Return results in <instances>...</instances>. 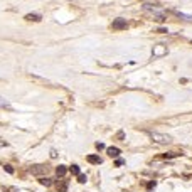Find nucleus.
Returning a JSON list of instances; mask_svg holds the SVG:
<instances>
[{"mask_svg":"<svg viewBox=\"0 0 192 192\" xmlns=\"http://www.w3.org/2000/svg\"><path fill=\"white\" fill-rule=\"evenodd\" d=\"M150 138L158 145H167L172 142V137L170 135H165V133H158V131H148Z\"/></svg>","mask_w":192,"mask_h":192,"instance_id":"nucleus-1","label":"nucleus"},{"mask_svg":"<svg viewBox=\"0 0 192 192\" xmlns=\"http://www.w3.org/2000/svg\"><path fill=\"white\" fill-rule=\"evenodd\" d=\"M111 27L115 29V30H121V29H126L128 27V22H126V19H115V20L111 22Z\"/></svg>","mask_w":192,"mask_h":192,"instance_id":"nucleus-2","label":"nucleus"},{"mask_svg":"<svg viewBox=\"0 0 192 192\" xmlns=\"http://www.w3.org/2000/svg\"><path fill=\"white\" fill-rule=\"evenodd\" d=\"M152 54H153V57H162V56H165L167 54V46H164V44L155 46L153 51H152Z\"/></svg>","mask_w":192,"mask_h":192,"instance_id":"nucleus-3","label":"nucleus"},{"mask_svg":"<svg viewBox=\"0 0 192 192\" xmlns=\"http://www.w3.org/2000/svg\"><path fill=\"white\" fill-rule=\"evenodd\" d=\"M30 172H32L34 175L47 174V172H49V167H47V165H32V167H30Z\"/></svg>","mask_w":192,"mask_h":192,"instance_id":"nucleus-4","label":"nucleus"},{"mask_svg":"<svg viewBox=\"0 0 192 192\" xmlns=\"http://www.w3.org/2000/svg\"><path fill=\"white\" fill-rule=\"evenodd\" d=\"M106 153L110 155V157H120V153H121V150L120 148H116V147H110V148H106Z\"/></svg>","mask_w":192,"mask_h":192,"instance_id":"nucleus-5","label":"nucleus"},{"mask_svg":"<svg viewBox=\"0 0 192 192\" xmlns=\"http://www.w3.org/2000/svg\"><path fill=\"white\" fill-rule=\"evenodd\" d=\"M41 15L39 14H27L25 15V20H29V22H41Z\"/></svg>","mask_w":192,"mask_h":192,"instance_id":"nucleus-6","label":"nucleus"},{"mask_svg":"<svg viewBox=\"0 0 192 192\" xmlns=\"http://www.w3.org/2000/svg\"><path fill=\"white\" fill-rule=\"evenodd\" d=\"M66 172H68V167H66V165H59V167L56 169L57 177H64V175H66Z\"/></svg>","mask_w":192,"mask_h":192,"instance_id":"nucleus-7","label":"nucleus"},{"mask_svg":"<svg viewBox=\"0 0 192 192\" xmlns=\"http://www.w3.org/2000/svg\"><path fill=\"white\" fill-rule=\"evenodd\" d=\"M86 160H88L89 164H101V162H103V160H101V158L98 157V155H88V158H86Z\"/></svg>","mask_w":192,"mask_h":192,"instance_id":"nucleus-8","label":"nucleus"},{"mask_svg":"<svg viewBox=\"0 0 192 192\" xmlns=\"http://www.w3.org/2000/svg\"><path fill=\"white\" fill-rule=\"evenodd\" d=\"M69 170H71V174H73V175H76V177L81 174V170H79V165H71V167H69Z\"/></svg>","mask_w":192,"mask_h":192,"instance_id":"nucleus-9","label":"nucleus"},{"mask_svg":"<svg viewBox=\"0 0 192 192\" xmlns=\"http://www.w3.org/2000/svg\"><path fill=\"white\" fill-rule=\"evenodd\" d=\"M39 182H41L42 185H46V187H49V185L52 184V182H51V179H47V177H41V179H39Z\"/></svg>","mask_w":192,"mask_h":192,"instance_id":"nucleus-10","label":"nucleus"},{"mask_svg":"<svg viewBox=\"0 0 192 192\" xmlns=\"http://www.w3.org/2000/svg\"><path fill=\"white\" fill-rule=\"evenodd\" d=\"M175 14L180 17V19H184V20H189V22H192V15H185V14H182V12H175Z\"/></svg>","mask_w":192,"mask_h":192,"instance_id":"nucleus-11","label":"nucleus"},{"mask_svg":"<svg viewBox=\"0 0 192 192\" xmlns=\"http://www.w3.org/2000/svg\"><path fill=\"white\" fill-rule=\"evenodd\" d=\"M179 155H182V153H177V152H170V153H165L164 157H165V158H172V157H179Z\"/></svg>","mask_w":192,"mask_h":192,"instance_id":"nucleus-12","label":"nucleus"},{"mask_svg":"<svg viewBox=\"0 0 192 192\" xmlns=\"http://www.w3.org/2000/svg\"><path fill=\"white\" fill-rule=\"evenodd\" d=\"M86 180H88V179H86V175H84V174H79V175H78V182H79V184H84Z\"/></svg>","mask_w":192,"mask_h":192,"instance_id":"nucleus-13","label":"nucleus"},{"mask_svg":"<svg viewBox=\"0 0 192 192\" xmlns=\"http://www.w3.org/2000/svg\"><path fill=\"white\" fill-rule=\"evenodd\" d=\"M95 147L98 148V150H103V148H104V143H101V142H96Z\"/></svg>","mask_w":192,"mask_h":192,"instance_id":"nucleus-14","label":"nucleus"},{"mask_svg":"<svg viewBox=\"0 0 192 192\" xmlns=\"http://www.w3.org/2000/svg\"><path fill=\"white\" fill-rule=\"evenodd\" d=\"M59 191L66 192V191H68V184H61V185H59Z\"/></svg>","mask_w":192,"mask_h":192,"instance_id":"nucleus-15","label":"nucleus"},{"mask_svg":"<svg viewBox=\"0 0 192 192\" xmlns=\"http://www.w3.org/2000/svg\"><path fill=\"white\" fill-rule=\"evenodd\" d=\"M4 169H5V170H7L8 174H14V169H12V165H5Z\"/></svg>","mask_w":192,"mask_h":192,"instance_id":"nucleus-16","label":"nucleus"},{"mask_svg":"<svg viewBox=\"0 0 192 192\" xmlns=\"http://www.w3.org/2000/svg\"><path fill=\"white\" fill-rule=\"evenodd\" d=\"M123 164H125V160H123V158H118L116 162H115V165H116V167H120V165H123Z\"/></svg>","mask_w":192,"mask_h":192,"instance_id":"nucleus-17","label":"nucleus"},{"mask_svg":"<svg viewBox=\"0 0 192 192\" xmlns=\"http://www.w3.org/2000/svg\"><path fill=\"white\" fill-rule=\"evenodd\" d=\"M157 32H160V34H165V32H169V30H167L165 27H160V29L157 30Z\"/></svg>","mask_w":192,"mask_h":192,"instance_id":"nucleus-18","label":"nucleus"},{"mask_svg":"<svg viewBox=\"0 0 192 192\" xmlns=\"http://www.w3.org/2000/svg\"><path fill=\"white\" fill-rule=\"evenodd\" d=\"M153 187H155V182H150V184H148V187H147V189H148V191H152Z\"/></svg>","mask_w":192,"mask_h":192,"instance_id":"nucleus-19","label":"nucleus"},{"mask_svg":"<svg viewBox=\"0 0 192 192\" xmlns=\"http://www.w3.org/2000/svg\"><path fill=\"white\" fill-rule=\"evenodd\" d=\"M51 157L56 158V157H57V152H56V150H51Z\"/></svg>","mask_w":192,"mask_h":192,"instance_id":"nucleus-20","label":"nucleus"},{"mask_svg":"<svg viewBox=\"0 0 192 192\" xmlns=\"http://www.w3.org/2000/svg\"><path fill=\"white\" fill-rule=\"evenodd\" d=\"M191 42H192V41H191Z\"/></svg>","mask_w":192,"mask_h":192,"instance_id":"nucleus-21","label":"nucleus"}]
</instances>
